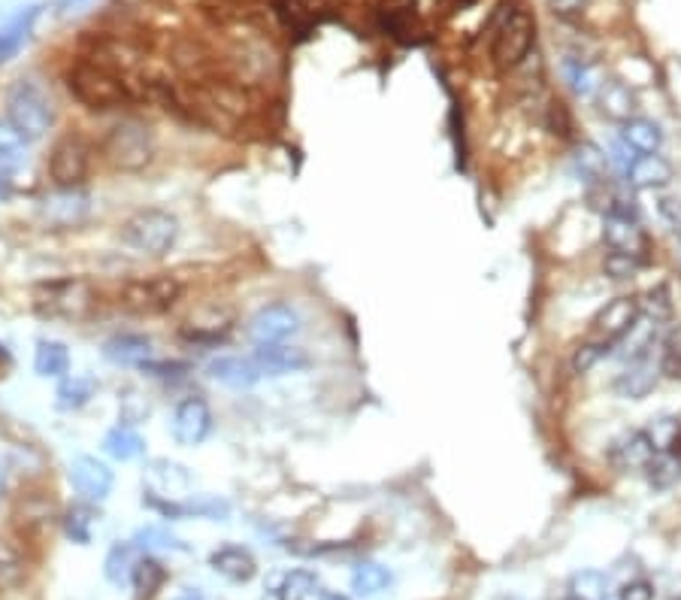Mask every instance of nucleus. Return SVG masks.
Listing matches in <instances>:
<instances>
[{
    "label": "nucleus",
    "instance_id": "1",
    "mask_svg": "<svg viewBox=\"0 0 681 600\" xmlns=\"http://www.w3.org/2000/svg\"><path fill=\"white\" fill-rule=\"evenodd\" d=\"M67 88L88 109H118L140 98L134 83L100 61H76L67 70Z\"/></svg>",
    "mask_w": 681,
    "mask_h": 600
},
{
    "label": "nucleus",
    "instance_id": "2",
    "mask_svg": "<svg viewBox=\"0 0 681 600\" xmlns=\"http://www.w3.org/2000/svg\"><path fill=\"white\" fill-rule=\"evenodd\" d=\"M491 58L500 70H515L530 55L536 39V22L524 6L503 4L491 25Z\"/></svg>",
    "mask_w": 681,
    "mask_h": 600
},
{
    "label": "nucleus",
    "instance_id": "3",
    "mask_svg": "<svg viewBox=\"0 0 681 600\" xmlns=\"http://www.w3.org/2000/svg\"><path fill=\"white\" fill-rule=\"evenodd\" d=\"M94 288L88 279L79 276H61V279H46L34 288L30 303H34L37 316L43 318H61V322H79L91 313L94 307Z\"/></svg>",
    "mask_w": 681,
    "mask_h": 600
},
{
    "label": "nucleus",
    "instance_id": "4",
    "mask_svg": "<svg viewBox=\"0 0 681 600\" xmlns=\"http://www.w3.org/2000/svg\"><path fill=\"white\" fill-rule=\"evenodd\" d=\"M52 122L55 113L49 94L30 79H19L6 94V125L25 143H37L49 134Z\"/></svg>",
    "mask_w": 681,
    "mask_h": 600
},
{
    "label": "nucleus",
    "instance_id": "5",
    "mask_svg": "<svg viewBox=\"0 0 681 600\" xmlns=\"http://www.w3.org/2000/svg\"><path fill=\"white\" fill-rule=\"evenodd\" d=\"M118 237L131 252L146 255V258H161L179 239V219L167 210H140L122 222Z\"/></svg>",
    "mask_w": 681,
    "mask_h": 600
},
{
    "label": "nucleus",
    "instance_id": "6",
    "mask_svg": "<svg viewBox=\"0 0 681 600\" xmlns=\"http://www.w3.org/2000/svg\"><path fill=\"white\" fill-rule=\"evenodd\" d=\"M185 288L176 276L155 274V276H136L118 288V307L136 316H158L173 309L182 300Z\"/></svg>",
    "mask_w": 681,
    "mask_h": 600
},
{
    "label": "nucleus",
    "instance_id": "7",
    "mask_svg": "<svg viewBox=\"0 0 681 600\" xmlns=\"http://www.w3.org/2000/svg\"><path fill=\"white\" fill-rule=\"evenodd\" d=\"M103 158L116 170L136 173L155 158V137L146 125L140 122H122L116 125L103 140Z\"/></svg>",
    "mask_w": 681,
    "mask_h": 600
},
{
    "label": "nucleus",
    "instance_id": "8",
    "mask_svg": "<svg viewBox=\"0 0 681 600\" xmlns=\"http://www.w3.org/2000/svg\"><path fill=\"white\" fill-rule=\"evenodd\" d=\"M49 179L55 188H79L91 170V146L82 137H64L49 152Z\"/></svg>",
    "mask_w": 681,
    "mask_h": 600
},
{
    "label": "nucleus",
    "instance_id": "9",
    "mask_svg": "<svg viewBox=\"0 0 681 600\" xmlns=\"http://www.w3.org/2000/svg\"><path fill=\"white\" fill-rule=\"evenodd\" d=\"M91 215V195L79 188H55L52 195L39 200V219L55 230L79 228Z\"/></svg>",
    "mask_w": 681,
    "mask_h": 600
},
{
    "label": "nucleus",
    "instance_id": "10",
    "mask_svg": "<svg viewBox=\"0 0 681 600\" xmlns=\"http://www.w3.org/2000/svg\"><path fill=\"white\" fill-rule=\"evenodd\" d=\"M300 331V316L288 303H267L248 322V337L258 346H276V343H288Z\"/></svg>",
    "mask_w": 681,
    "mask_h": 600
},
{
    "label": "nucleus",
    "instance_id": "11",
    "mask_svg": "<svg viewBox=\"0 0 681 600\" xmlns=\"http://www.w3.org/2000/svg\"><path fill=\"white\" fill-rule=\"evenodd\" d=\"M639 300L630 298V294H621V298L608 300L606 307L597 309L594 322H590V331H594V340L603 343H618L636 327L639 322Z\"/></svg>",
    "mask_w": 681,
    "mask_h": 600
},
{
    "label": "nucleus",
    "instance_id": "12",
    "mask_svg": "<svg viewBox=\"0 0 681 600\" xmlns=\"http://www.w3.org/2000/svg\"><path fill=\"white\" fill-rule=\"evenodd\" d=\"M70 483H73L76 494L88 503H100L109 498L116 476H112L109 464H103L94 455H76L70 464Z\"/></svg>",
    "mask_w": 681,
    "mask_h": 600
},
{
    "label": "nucleus",
    "instance_id": "13",
    "mask_svg": "<svg viewBox=\"0 0 681 600\" xmlns=\"http://www.w3.org/2000/svg\"><path fill=\"white\" fill-rule=\"evenodd\" d=\"M173 437L179 446H200L212 430V410L203 397H185L173 413Z\"/></svg>",
    "mask_w": 681,
    "mask_h": 600
},
{
    "label": "nucleus",
    "instance_id": "14",
    "mask_svg": "<svg viewBox=\"0 0 681 600\" xmlns=\"http://www.w3.org/2000/svg\"><path fill=\"white\" fill-rule=\"evenodd\" d=\"M603 243L612 252L636 255V258H645V252H648L645 230L636 225V219H627V215H606Z\"/></svg>",
    "mask_w": 681,
    "mask_h": 600
},
{
    "label": "nucleus",
    "instance_id": "15",
    "mask_svg": "<svg viewBox=\"0 0 681 600\" xmlns=\"http://www.w3.org/2000/svg\"><path fill=\"white\" fill-rule=\"evenodd\" d=\"M624 176H627V186L636 191H654V188H667L672 182V164L663 155H636L633 161L624 167Z\"/></svg>",
    "mask_w": 681,
    "mask_h": 600
},
{
    "label": "nucleus",
    "instance_id": "16",
    "mask_svg": "<svg viewBox=\"0 0 681 600\" xmlns=\"http://www.w3.org/2000/svg\"><path fill=\"white\" fill-rule=\"evenodd\" d=\"M252 361L258 364L261 376H285V373H297L303 367H309V355L297 346L276 343V346H258Z\"/></svg>",
    "mask_w": 681,
    "mask_h": 600
},
{
    "label": "nucleus",
    "instance_id": "17",
    "mask_svg": "<svg viewBox=\"0 0 681 600\" xmlns=\"http://www.w3.org/2000/svg\"><path fill=\"white\" fill-rule=\"evenodd\" d=\"M210 376L215 382H221V386L237 388V391L258 386L263 379L258 364H254L252 358H239V355H221L215 358V361H210Z\"/></svg>",
    "mask_w": 681,
    "mask_h": 600
},
{
    "label": "nucleus",
    "instance_id": "18",
    "mask_svg": "<svg viewBox=\"0 0 681 600\" xmlns=\"http://www.w3.org/2000/svg\"><path fill=\"white\" fill-rule=\"evenodd\" d=\"M657 376H660V367L648 358H636L621 370V376L615 379V395L624 400H642L648 391L657 386Z\"/></svg>",
    "mask_w": 681,
    "mask_h": 600
},
{
    "label": "nucleus",
    "instance_id": "19",
    "mask_svg": "<svg viewBox=\"0 0 681 600\" xmlns=\"http://www.w3.org/2000/svg\"><path fill=\"white\" fill-rule=\"evenodd\" d=\"M597 103H599V113H603L608 122H618V125L636 118V109H639L636 94L630 91V85L618 83V79H612V83H599Z\"/></svg>",
    "mask_w": 681,
    "mask_h": 600
},
{
    "label": "nucleus",
    "instance_id": "20",
    "mask_svg": "<svg viewBox=\"0 0 681 600\" xmlns=\"http://www.w3.org/2000/svg\"><path fill=\"white\" fill-rule=\"evenodd\" d=\"M103 358L116 367H146L151 361V340L142 334H116L103 346Z\"/></svg>",
    "mask_w": 681,
    "mask_h": 600
},
{
    "label": "nucleus",
    "instance_id": "21",
    "mask_svg": "<svg viewBox=\"0 0 681 600\" xmlns=\"http://www.w3.org/2000/svg\"><path fill=\"white\" fill-rule=\"evenodd\" d=\"M212 570L224 576L230 582H252L254 573H258V561L254 555L243 546H221L210 555Z\"/></svg>",
    "mask_w": 681,
    "mask_h": 600
},
{
    "label": "nucleus",
    "instance_id": "22",
    "mask_svg": "<svg viewBox=\"0 0 681 600\" xmlns=\"http://www.w3.org/2000/svg\"><path fill=\"white\" fill-rule=\"evenodd\" d=\"M37 15H39V6H25V10H19L13 19H6L4 25H0V64L13 61L15 55L22 52V46L28 43L30 30H34Z\"/></svg>",
    "mask_w": 681,
    "mask_h": 600
},
{
    "label": "nucleus",
    "instance_id": "23",
    "mask_svg": "<svg viewBox=\"0 0 681 600\" xmlns=\"http://www.w3.org/2000/svg\"><path fill=\"white\" fill-rule=\"evenodd\" d=\"M651 443H648L645 430H630V434L618 437L612 443V452H608V461L618 470H642L648 461H651Z\"/></svg>",
    "mask_w": 681,
    "mask_h": 600
},
{
    "label": "nucleus",
    "instance_id": "24",
    "mask_svg": "<svg viewBox=\"0 0 681 600\" xmlns=\"http://www.w3.org/2000/svg\"><path fill=\"white\" fill-rule=\"evenodd\" d=\"M149 479H151V485L158 488V494H161V498H170L173 503H176V498H185L188 488H191L188 470L182 467V464L164 461V458L161 461H151Z\"/></svg>",
    "mask_w": 681,
    "mask_h": 600
},
{
    "label": "nucleus",
    "instance_id": "25",
    "mask_svg": "<svg viewBox=\"0 0 681 600\" xmlns=\"http://www.w3.org/2000/svg\"><path fill=\"white\" fill-rule=\"evenodd\" d=\"M34 370L43 379H64L70 373V352L58 340H39L34 352Z\"/></svg>",
    "mask_w": 681,
    "mask_h": 600
},
{
    "label": "nucleus",
    "instance_id": "26",
    "mask_svg": "<svg viewBox=\"0 0 681 600\" xmlns=\"http://www.w3.org/2000/svg\"><path fill=\"white\" fill-rule=\"evenodd\" d=\"M25 161V140L10 125H0V195H6L13 173Z\"/></svg>",
    "mask_w": 681,
    "mask_h": 600
},
{
    "label": "nucleus",
    "instance_id": "27",
    "mask_svg": "<svg viewBox=\"0 0 681 600\" xmlns=\"http://www.w3.org/2000/svg\"><path fill=\"white\" fill-rule=\"evenodd\" d=\"M624 143L633 152H642V155H651V152H660L663 146V131L660 125L651 122V118H630L624 122Z\"/></svg>",
    "mask_w": 681,
    "mask_h": 600
},
{
    "label": "nucleus",
    "instance_id": "28",
    "mask_svg": "<svg viewBox=\"0 0 681 600\" xmlns=\"http://www.w3.org/2000/svg\"><path fill=\"white\" fill-rule=\"evenodd\" d=\"M103 449H107V455H112L116 461H134L146 452V439L136 434L134 428L118 425L103 437Z\"/></svg>",
    "mask_w": 681,
    "mask_h": 600
},
{
    "label": "nucleus",
    "instance_id": "29",
    "mask_svg": "<svg viewBox=\"0 0 681 600\" xmlns=\"http://www.w3.org/2000/svg\"><path fill=\"white\" fill-rule=\"evenodd\" d=\"M642 470L648 476V485L667 491V488H672L681 479V458L676 452H654Z\"/></svg>",
    "mask_w": 681,
    "mask_h": 600
},
{
    "label": "nucleus",
    "instance_id": "30",
    "mask_svg": "<svg viewBox=\"0 0 681 600\" xmlns=\"http://www.w3.org/2000/svg\"><path fill=\"white\" fill-rule=\"evenodd\" d=\"M391 586V573L384 570L382 564L375 561H364L355 567V573H351V591H355L358 597H373V595H382L384 588Z\"/></svg>",
    "mask_w": 681,
    "mask_h": 600
},
{
    "label": "nucleus",
    "instance_id": "31",
    "mask_svg": "<svg viewBox=\"0 0 681 600\" xmlns=\"http://www.w3.org/2000/svg\"><path fill=\"white\" fill-rule=\"evenodd\" d=\"M131 582H134V588L140 591V597H151V595H158L167 582V570L155 561V558H140L131 573Z\"/></svg>",
    "mask_w": 681,
    "mask_h": 600
},
{
    "label": "nucleus",
    "instance_id": "32",
    "mask_svg": "<svg viewBox=\"0 0 681 600\" xmlns=\"http://www.w3.org/2000/svg\"><path fill=\"white\" fill-rule=\"evenodd\" d=\"M315 588H318L315 573H309V570H291V573H285L282 579H279L276 597H279V600H309L312 595H315Z\"/></svg>",
    "mask_w": 681,
    "mask_h": 600
},
{
    "label": "nucleus",
    "instance_id": "33",
    "mask_svg": "<svg viewBox=\"0 0 681 600\" xmlns=\"http://www.w3.org/2000/svg\"><path fill=\"white\" fill-rule=\"evenodd\" d=\"M645 437L654 452H676L678 437H681V422L672 419V415H660V419H654L651 425L645 428Z\"/></svg>",
    "mask_w": 681,
    "mask_h": 600
},
{
    "label": "nucleus",
    "instance_id": "34",
    "mask_svg": "<svg viewBox=\"0 0 681 600\" xmlns=\"http://www.w3.org/2000/svg\"><path fill=\"white\" fill-rule=\"evenodd\" d=\"M91 397H94V379H88V376H73V379H64L58 386L61 410H82Z\"/></svg>",
    "mask_w": 681,
    "mask_h": 600
},
{
    "label": "nucleus",
    "instance_id": "35",
    "mask_svg": "<svg viewBox=\"0 0 681 600\" xmlns=\"http://www.w3.org/2000/svg\"><path fill=\"white\" fill-rule=\"evenodd\" d=\"M136 567V552L131 543H116V546L109 549L107 555V576L109 582H116V586H122V582L131 579Z\"/></svg>",
    "mask_w": 681,
    "mask_h": 600
},
{
    "label": "nucleus",
    "instance_id": "36",
    "mask_svg": "<svg viewBox=\"0 0 681 600\" xmlns=\"http://www.w3.org/2000/svg\"><path fill=\"white\" fill-rule=\"evenodd\" d=\"M25 576V558L10 540H0V588H13Z\"/></svg>",
    "mask_w": 681,
    "mask_h": 600
},
{
    "label": "nucleus",
    "instance_id": "37",
    "mask_svg": "<svg viewBox=\"0 0 681 600\" xmlns=\"http://www.w3.org/2000/svg\"><path fill=\"white\" fill-rule=\"evenodd\" d=\"M570 591H573V597H582V600H606L608 579H606V573H599V570H582L573 576Z\"/></svg>",
    "mask_w": 681,
    "mask_h": 600
},
{
    "label": "nucleus",
    "instance_id": "38",
    "mask_svg": "<svg viewBox=\"0 0 681 600\" xmlns=\"http://www.w3.org/2000/svg\"><path fill=\"white\" fill-rule=\"evenodd\" d=\"M645 258H636V255H624V252H608L603 261V274L615 283H624V279H633L642 270Z\"/></svg>",
    "mask_w": 681,
    "mask_h": 600
},
{
    "label": "nucleus",
    "instance_id": "39",
    "mask_svg": "<svg viewBox=\"0 0 681 600\" xmlns=\"http://www.w3.org/2000/svg\"><path fill=\"white\" fill-rule=\"evenodd\" d=\"M669 313H672V303H669L667 288H651V291L645 294V300H639V316H645L648 322L654 325L667 322Z\"/></svg>",
    "mask_w": 681,
    "mask_h": 600
},
{
    "label": "nucleus",
    "instance_id": "40",
    "mask_svg": "<svg viewBox=\"0 0 681 600\" xmlns=\"http://www.w3.org/2000/svg\"><path fill=\"white\" fill-rule=\"evenodd\" d=\"M606 349H608V343H603V340L582 343V346L573 352V361H570V364H573V370H575V373H588V370H594L599 358L606 355Z\"/></svg>",
    "mask_w": 681,
    "mask_h": 600
},
{
    "label": "nucleus",
    "instance_id": "41",
    "mask_svg": "<svg viewBox=\"0 0 681 600\" xmlns=\"http://www.w3.org/2000/svg\"><path fill=\"white\" fill-rule=\"evenodd\" d=\"M663 376L669 379H681V334H672V337L663 340L660 361H657Z\"/></svg>",
    "mask_w": 681,
    "mask_h": 600
},
{
    "label": "nucleus",
    "instance_id": "42",
    "mask_svg": "<svg viewBox=\"0 0 681 600\" xmlns=\"http://www.w3.org/2000/svg\"><path fill=\"white\" fill-rule=\"evenodd\" d=\"M575 161H579L582 173L588 176L590 182L603 179V170H606V155L594 146V143H584V146H579V155H575Z\"/></svg>",
    "mask_w": 681,
    "mask_h": 600
},
{
    "label": "nucleus",
    "instance_id": "43",
    "mask_svg": "<svg viewBox=\"0 0 681 600\" xmlns=\"http://www.w3.org/2000/svg\"><path fill=\"white\" fill-rule=\"evenodd\" d=\"M566 74H570L573 88H575L579 94H584V98H588V94H594L597 88H599V83L594 79V74H590V70L584 67V64H573V61H570V64H566Z\"/></svg>",
    "mask_w": 681,
    "mask_h": 600
},
{
    "label": "nucleus",
    "instance_id": "44",
    "mask_svg": "<svg viewBox=\"0 0 681 600\" xmlns=\"http://www.w3.org/2000/svg\"><path fill=\"white\" fill-rule=\"evenodd\" d=\"M548 6L560 19H579L588 10V0H548Z\"/></svg>",
    "mask_w": 681,
    "mask_h": 600
},
{
    "label": "nucleus",
    "instance_id": "45",
    "mask_svg": "<svg viewBox=\"0 0 681 600\" xmlns=\"http://www.w3.org/2000/svg\"><path fill=\"white\" fill-rule=\"evenodd\" d=\"M621 600H654V586L648 579H633L621 588Z\"/></svg>",
    "mask_w": 681,
    "mask_h": 600
},
{
    "label": "nucleus",
    "instance_id": "46",
    "mask_svg": "<svg viewBox=\"0 0 681 600\" xmlns=\"http://www.w3.org/2000/svg\"><path fill=\"white\" fill-rule=\"evenodd\" d=\"M660 215L669 222L672 230L681 237V197H660Z\"/></svg>",
    "mask_w": 681,
    "mask_h": 600
},
{
    "label": "nucleus",
    "instance_id": "47",
    "mask_svg": "<svg viewBox=\"0 0 681 600\" xmlns=\"http://www.w3.org/2000/svg\"><path fill=\"white\" fill-rule=\"evenodd\" d=\"M55 6H58L61 13H76V10H82V6H88L91 0H52Z\"/></svg>",
    "mask_w": 681,
    "mask_h": 600
},
{
    "label": "nucleus",
    "instance_id": "48",
    "mask_svg": "<svg viewBox=\"0 0 681 600\" xmlns=\"http://www.w3.org/2000/svg\"><path fill=\"white\" fill-rule=\"evenodd\" d=\"M6 491V464H4V458H0V494Z\"/></svg>",
    "mask_w": 681,
    "mask_h": 600
},
{
    "label": "nucleus",
    "instance_id": "49",
    "mask_svg": "<svg viewBox=\"0 0 681 600\" xmlns=\"http://www.w3.org/2000/svg\"><path fill=\"white\" fill-rule=\"evenodd\" d=\"M176 600H203L200 595H182V597H176Z\"/></svg>",
    "mask_w": 681,
    "mask_h": 600
},
{
    "label": "nucleus",
    "instance_id": "50",
    "mask_svg": "<svg viewBox=\"0 0 681 600\" xmlns=\"http://www.w3.org/2000/svg\"><path fill=\"white\" fill-rule=\"evenodd\" d=\"M322 600H346V597H340V595H324Z\"/></svg>",
    "mask_w": 681,
    "mask_h": 600
},
{
    "label": "nucleus",
    "instance_id": "51",
    "mask_svg": "<svg viewBox=\"0 0 681 600\" xmlns=\"http://www.w3.org/2000/svg\"><path fill=\"white\" fill-rule=\"evenodd\" d=\"M6 358H10V355H6V349L0 346V361H6Z\"/></svg>",
    "mask_w": 681,
    "mask_h": 600
},
{
    "label": "nucleus",
    "instance_id": "52",
    "mask_svg": "<svg viewBox=\"0 0 681 600\" xmlns=\"http://www.w3.org/2000/svg\"><path fill=\"white\" fill-rule=\"evenodd\" d=\"M564 600H582V597H573V595H570V597H564Z\"/></svg>",
    "mask_w": 681,
    "mask_h": 600
}]
</instances>
